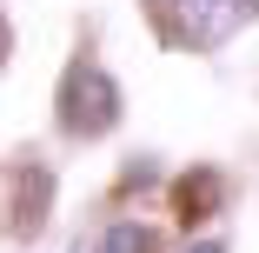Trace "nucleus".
<instances>
[{
	"label": "nucleus",
	"instance_id": "obj_1",
	"mask_svg": "<svg viewBox=\"0 0 259 253\" xmlns=\"http://www.w3.org/2000/svg\"><path fill=\"white\" fill-rule=\"evenodd\" d=\"M113 120H120V87H113V74L93 67V60L67 67V87H60V127H67L73 140H100V133H113Z\"/></svg>",
	"mask_w": 259,
	"mask_h": 253
},
{
	"label": "nucleus",
	"instance_id": "obj_5",
	"mask_svg": "<svg viewBox=\"0 0 259 253\" xmlns=\"http://www.w3.org/2000/svg\"><path fill=\"white\" fill-rule=\"evenodd\" d=\"M186 253H226V240H193Z\"/></svg>",
	"mask_w": 259,
	"mask_h": 253
},
{
	"label": "nucleus",
	"instance_id": "obj_2",
	"mask_svg": "<svg viewBox=\"0 0 259 253\" xmlns=\"http://www.w3.org/2000/svg\"><path fill=\"white\" fill-rule=\"evenodd\" d=\"M173 7H180V27H186L193 47H220L259 0H173Z\"/></svg>",
	"mask_w": 259,
	"mask_h": 253
},
{
	"label": "nucleus",
	"instance_id": "obj_4",
	"mask_svg": "<svg viewBox=\"0 0 259 253\" xmlns=\"http://www.w3.org/2000/svg\"><path fill=\"white\" fill-rule=\"evenodd\" d=\"M93 253H153V233L140 227V220H113L107 233H100V246Z\"/></svg>",
	"mask_w": 259,
	"mask_h": 253
},
{
	"label": "nucleus",
	"instance_id": "obj_3",
	"mask_svg": "<svg viewBox=\"0 0 259 253\" xmlns=\"http://www.w3.org/2000/svg\"><path fill=\"white\" fill-rule=\"evenodd\" d=\"M220 193H226V187H220V173H193V180H180V193H173V200H180V213H186V220H199L206 207H220Z\"/></svg>",
	"mask_w": 259,
	"mask_h": 253
}]
</instances>
